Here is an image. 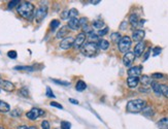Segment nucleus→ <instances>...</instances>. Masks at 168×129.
I'll return each instance as SVG.
<instances>
[{
  "label": "nucleus",
  "mask_w": 168,
  "mask_h": 129,
  "mask_svg": "<svg viewBox=\"0 0 168 129\" xmlns=\"http://www.w3.org/2000/svg\"><path fill=\"white\" fill-rule=\"evenodd\" d=\"M88 35V39L90 43H99V36H98V34H96L94 31H92L91 33L87 34Z\"/></svg>",
  "instance_id": "obj_23"
},
{
  "label": "nucleus",
  "mask_w": 168,
  "mask_h": 129,
  "mask_svg": "<svg viewBox=\"0 0 168 129\" xmlns=\"http://www.w3.org/2000/svg\"><path fill=\"white\" fill-rule=\"evenodd\" d=\"M41 129H51L50 122L47 120H43L42 122H41Z\"/></svg>",
  "instance_id": "obj_38"
},
{
  "label": "nucleus",
  "mask_w": 168,
  "mask_h": 129,
  "mask_svg": "<svg viewBox=\"0 0 168 129\" xmlns=\"http://www.w3.org/2000/svg\"><path fill=\"white\" fill-rule=\"evenodd\" d=\"M131 43H132V39L130 38L129 36H123L121 38L120 43H118V48H119V51L121 53H128L129 51L130 47H131Z\"/></svg>",
  "instance_id": "obj_4"
},
{
  "label": "nucleus",
  "mask_w": 168,
  "mask_h": 129,
  "mask_svg": "<svg viewBox=\"0 0 168 129\" xmlns=\"http://www.w3.org/2000/svg\"><path fill=\"white\" fill-rule=\"evenodd\" d=\"M50 27L52 31H55L58 27H60V21L59 20H53L50 24Z\"/></svg>",
  "instance_id": "obj_28"
},
{
  "label": "nucleus",
  "mask_w": 168,
  "mask_h": 129,
  "mask_svg": "<svg viewBox=\"0 0 168 129\" xmlns=\"http://www.w3.org/2000/svg\"><path fill=\"white\" fill-rule=\"evenodd\" d=\"M0 89L6 92H12L15 90V85L12 82L6 81V79H0Z\"/></svg>",
  "instance_id": "obj_10"
},
{
  "label": "nucleus",
  "mask_w": 168,
  "mask_h": 129,
  "mask_svg": "<svg viewBox=\"0 0 168 129\" xmlns=\"http://www.w3.org/2000/svg\"><path fill=\"white\" fill-rule=\"evenodd\" d=\"M29 129H37V128H35V127H33V126H30Z\"/></svg>",
  "instance_id": "obj_49"
},
{
  "label": "nucleus",
  "mask_w": 168,
  "mask_h": 129,
  "mask_svg": "<svg viewBox=\"0 0 168 129\" xmlns=\"http://www.w3.org/2000/svg\"><path fill=\"white\" fill-rule=\"evenodd\" d=\"M139 84V77H128L127 79V85L129 88H135Z\"/></svg>",
  "instance_id": "obj_16"
},
{
  "label": "nucleus",
  "mask_w": 168,
  "mask_h": 129,
  "mask_svg": "<svg viewBox=\"0 0 168 129\" xmlns=\"http://www.w3.org/2000/svg\"><path fill=\"white\" fill-rule=\"evenodd\" d=\"M19 95L23 96V97H28V96H29V91H28L27 88L24 87V88H22V89L19 90Z\"/></svg>",
  "instance_id": "obj_32"
},
{
  "label": "nucleus",
  "mask_w": 168,
  "mask_h": 129,
  "mask_svg": "<svg viewBox=\"0 0 168 129\" xmlns=\"http://www.w3.org/2000/svg\"><path fill=\"white\" fill-rule=\"evenodd\" d=\"M0 90H1V89H0Z\"/></svg>",
  "instance_id": "obj_53"
},
{
  "label": "nucleus",
  "mask_w": 168,
  "mask_h": 129,
  "mask_svg": "<svg viewBox=\"0 0 168 129\" xmlns=\"http://www.w3.org/2000/svg\"><path fill=\"white\" fill-rule=\"evenodd\" d=\"M67 27H68V29L73 30V31H75V30H77V29H80V28H81L80 19H77V18L69 19L68 23H67Z\"/></svg>",
  "instance_id": "obj_11"
},
{
  "label": "nucleus",
  "mask_w": 168,
  "mask_h": 129,
  "mask_svg": "<svg viewBox=\"0 0 168 129\" xmlns=\"http://www.w3.org/2000/svg\"><path fill=\"white\" fill-rule=\"evenodd\" d=\"M92 26H93L94 29H97L98 31L99 30H102L105 28V25H104V22L102 20H96V21H93L92 23Z\"/></svg>",
  "instance_id": "obj_17"
},
{
  "label": "nucleus",
  "mask_w": 168,
  "mask_h": 129,
  "mask_svg": "<svg viewBox=\"0 0 168 129\" xmlns=\"http://www.w3.org/2000/svg\"><path fill=\"white\" fill-rule=\"evenodd\" d=\"M10 112V107L7 102L3 101V100H0V113H9Z\"/></svg>",
  "instance_id": "obj_18"
},
{
  "label": "nucleus",
  "mask_w": 168,
  "mask_h": 129,
  "mask_svg": "<svg viewBox=\"0 0 168 129\" xmlns=\"http://www.w3.org/2000/svg\"><path fill=\"white\" fill-rule=\"evenodd\" d=\"M145 107H146V101L145 100L133 99L128 101L127 111L129 113H139V112H142Z\"/></svg>",
  "instance_id": "obj_2"
},
{
  "label": "nucleus",
  "mask_w": 168,
  "mask_h": 129,
  "mask_svg": "<svg viewBox=\"0 0 168 129\" xmlns=\"http://www.w3.org/2000/svg\"><path fill=\"white\" fill-rule=\"evenodd\" d=\"M129 22H130V24H131L132 27L137 28V27H139V26L142 25L144 21H141L140 22V19H139V17L137 16L136 14H132L129 18Z\"/></svg>",
  "instance_id": "obj_12"
},
{
  "label": "nucleus",
  "mask_w": 168,
  "mask_h": 129,
  "mask_svg": "<svg viewBox=\"0 0 168 129\" xmlns=\"http://www.w3.org/2000/svg\"><path fill=\"white\" fill-rule=\"evenodd\" d=\"M47 15H48V7L44 6V5H41L40 7H38V8L35 10V20L37 21V22H41V21L43 20V19L46 18Z\"/></svg>",
  "instance_id": "obj_6"
},
{
  "label": "nucleus",
  "mask_w": 168,
  "mask_h": 129,
  "mask_svg": "<svg viewBox=\"0 0 168 129\" xmlns=\"http://www.w3.org/2000/svg\"><path fill=\"white\" fill-rule=\"evenodd\" d=\"M67 33H68V27H67V26H63V27H61V29L57 32L56 37H57L58 39L63 38L65 35H67Z\"/></svg>",
  "instance_id": "obj_20"
},
{
  "label": "nucleus",
  "mask_w": 168,
  "mask_h": 129,
  "mask_svg": "<svg viewBox=\"0 0 168 129\" xmlns=\"http://www.w3.org/2000/svg\"><path fill=\"white\" fill-rule=\"evenodd\" d=\"M141 71H142V67L141 66H133V67H130L128 69V75L129 77H138L141 75Z\"/></svg>",
  "instance_id": "obj_15"
},
{
  "label": "nucleus",
  "mask_w": 168,
  "mask_h": 129,
  "mask_svg": "<svg viewBox=\"0 0 168 129\" xmlns=\"http://www.w3.org/2000/svg\"><path fill=\"white\" fill-rule=\"evenodd\" d=\"M69 102L72 104H75V105H77V104H80V102L77 101L76 99H74V98H69Z\"/></svg>",
  "instance_id": "obj_46"
},
{
  "label": "nucleus",
  "mask_w": 168,
  "mask_h": 129,
  "mask_svg": "<svg viewBox=\"0 0 168 129\" xmlns=\"http://www.w3.org/2000/svg\"><path fill=\"white\" fill-rule=\"evenodd\" d=\"M142 113L145 117H152V116L154 115V111H153V109L151 107H145L144 109H143Z\"/></svg>",
  "instance_id": "obj_27"
},
{
  "label": "nucleus",
  "mask_w": 168,
  "mask_h": 129,
  "mask_svg": "<svg viewBox=\"0 0 168 129\" xmlns=\"http://www.w3.org/2000/svg\"><path fill=\"white\" fill-rule=\"evenodd\" d=\"M17 11L22 18L26 19L28 21H31L35 16V6L31 2H22L18 5Z\"/></svg>",
  "instance_id": "obj_1"
},
{
  "label": "nucleus",
  "mask_w": 168,
  "mask_h": 129,
  "mask_svg": "<svg viewBox=\"0 0 168 129\" xmlns=\"http://www.w3.org/2000/svg\"><path fill=\"white\" fill-rule=\"evenodd\" d=\"M26 129H29V127H27V128H26Z\"/></svg>",
  "instance_id": "obj_52"
},
{
  "label": "nucleus",
  "mask_w": 168,
  "mask_h": 129,
  "mask_svg": "<svg viewBox=\"0 0 168 129\" xmlns=\"http://www.w3.org/2000/svg\"><path fill=\"white\" fill-rule=\"evenodd\" d=\"M77 16H78V11L76 10L75 8H71L69 9V17L71 18H77Z\"/></svg>",
  "instance_id": "obj_35"
},
{
  "label": "nucleus",
  "mask_w": 168,
  "mask_h": 129,
  "mask_svg": "<svg viewBox=\"0 0 168 129\" xmlns=\"http://www.w3.org/2000/svg\"><path fill=\"white\" fill-rule=\"evenodd\" d=\"M126 26H127V23H126V22H123L122 24H121L120 28H121L122 30H125V29H126Z\"/></svg>",
  "instance_id": "obj_47"
},
{
  "label": "nucleus",
  "mask_w": 168,
  "mask_h": 129,
  "mask_svg": "<svg viewBox=\"0 0 168 129\" xmlns=\"http://www.w3.org/2000/svg\"><path fill=\"white\" fill-rule=\"evenodd\" d=\"M90 2H91L92 4H98V3L100 2V0H97V1H90Z\"/></svg>",
  "instance_id": "obj_48"
},
{
  "label": "nucleus",
  "mask_w": 168,
  "mask_h": 129,
  "mask_svg": "<svg viewBox=\"0 0 168 129\" xmlns=\"http://www.w3.org/2000/svg\"><path fill=\"white\" fill-rule=\"evenodd\" d=\"M43 115H44V111H43V109H38V107H33V109H31L26 114V117H27L29 120L34 121L36 120L37 118H39L40 116H43Z\"/></svg>",
  "instance_id": "obj_5"
},
{
  "label": "nucleus",
  "mask_w": 168,
  "mask_h": 129,
  "mask_svg": "<svg viewBox=\"0 0 168 129\" xmlns=\"http://www.w3.org/2000/svg\"><path fill=\"white\" fill-rule=\"evenodd\" d=\"M16 70H25V71H33L34 68L32 66H16L15 67Z\"/></svg>",
  "instance_id": "obj_31"
},
{
  "label": "nucleus",
  "mask_w": 168,
  "mask_h": 129,
  "mask_svg": "<svg viewBox=\"0 0 168 129\" xmlns=\"http://www.w3.org/2000/svg\"><path fill=\"white\" fill-rule=\"evenodd\" d=\"M0 129H4V127H3V126H1V125H0Z\"/></svg>",
  "instance_id": "obj_50"
},
{
  "label": "nucleus",
  "mask_w": 168,
  "mask_h": 129,
  "mask_svg": "<svg viewBox=\"0 0 168 129\" xmlns=\"http://www.w3.org/2000/svg\"><path fill=\"white\" fill-rule=\"evenodd\" d=\"M21 115H22V111H21V109H14V111L10 112V116H12V117H14V118L20 117Z\"/></svg>",
  "instance_id": "obj_34"
},
{
  "label": "nucleus",
  "mask_w": 168,
  "mask_h": 129,
  "mask_svg": "<svg viewBox=\"0 0 168 129\" xmlns=\"http://www.w3.org/2000/svg\"><path fill=\"white\" fill-rule=\"evenodd\" d=\"M144 49H145V43H144V41L137 43L136 45L134 47V51H133L135 57H140L141 55L143 54V52H144Z\"/></svg>",
  "instance_id": "obj_13"
},
{
  "label": "nucleus",
  "mask_w": 168,
  "mask_h": 129,
  "mask_svg": "<svg viewBox=\"0 0 168 129\" xmlns=\"http://www.w3.org/2000/svg\"><path fill=\"white\" fill-rule=\"evenodd\" d=\"M46 95L48 96V97H50V98H56V96H55V94H54V93H53L52 89H51L50 87H47Z\"/></svg>",
  "instance_id": "obj_37"
},
{
  "label": "nucleus",
  "mask_w": 168,
  "mask_h": 129,
  "mask_svg": "<svg viewBox=\"0 0 168 129\" xmlns=\"http://www.w3.org/2000/svg\"><path fill=\"white\" fill-rule=\"evenodd\" d=\"M98 47H99L100 50L106 51L109 48V43L106 39H100L99 43H98Z\"/></svg>",
  "instance_id": "obj_22"
},
{
  "label": "nucleus",
  "mask_w": 168,
  "mask_h": 129,
  "mask_svg": "<svg viewBox=\"0 0 168 129\" xmlns=\"http://www.w3.org/2000/svg\"><path fill=\"white\" fill-rule=\"evenodd\" d=\"M51 81L54 82L55 84L60 85V86H69V85H70L69 82H66V81H60V79H51Z\"/></svg>",
  "instance_id": "obj_30"
},
{
  "label": "nucleus",
  "mask_w": 168,
  "mask_h": 129,
  "mask_svg": "<svg viewBox=\"0 0 168 129\" xmlns=\"http://www.w3.org/2000/svg\"><path fill=\"white\" fill-rule=\"evenodd\" d=\"M55 129H61V128H55Z\"/></svg>",
  "instance_id": "obj_51"
},
{
  "label": "nucleus",
  "mask_w": 168,
  "mask_h": 129,
  "mask_svg": "<svg viewBox=\"0 0 168 129\" xmlns=\"http://www.w3.org/2000/svg\"><path fill=\"white\" fill-rule=\"evenodd\" d=\"M139 82H140L143 86H149V85L152 84V82H153L152 81V77L142 75V77H140V79H139Z\"/></svg>",
  "instance_id": "obj_21"
},
{
  "label": "nucleus",
  "mask_w": 168,
  "mask_h": 129,
  "mask_svg": "<svg viewBox=\"0 0 168 129\" xmlns=\"http://www.w3.org/2000/svg\"><path fill=\"white\" fill-rule=\"evenodd\" d=\"M151 86H152V89L153 91H154L155 93H156V95H161V89H160V84H158L157 82H152V84H151Z\"/></svg>",
  "instance_id": "obj_25"
},
{
  "label": "nucleus",
  "mask_w": 168,
  "mask_h": 129,
  "mask_svg": "<svg viewBox=\"0 0 168 129\" xmlns=\"http://www.w3.org/2000/svg\"><path fill=\"white\" fill-rule=\"evenodd\" d=\"M164 75L163 73H155L152 75V79H162Z\"/></svg>",
  "instance_id": "obj_43"
},
{
  "label": "nucleus",
  "mask_w": 168,
  "mask_h": 129,
  "mask_svg": "<svg viewBox=\"0 0 168 129\" xmlns=\"http://www.w3.org/2000/svg\"><path fill=\"white\" fill-rule=\"evenodd\" d=\"M75 89H76V91H78V92H83V91H85L87 89L86 83H85L84 81H78L76 83V85H75Z\"/></svg>",
  "instance_id": "obj_24"
},
{
  "label": "nucleus",
  "mask_w": 168,
  "mask_h": 129,
  "mask_svg": "<svg viewBox=\"0 0 168 129\" xmlns=\"http://www.w3.org/2000/svg\"><path fill=\"white\" fill-rule=\"evenodd\" d=\"M110 38L114 43H119L121 40V38H122V36H121V34L119 33V32H114V33L110 35Z\"/></svg>",
  "instance_id": "obj_26"
},
{
  "label": "nucleus",
  "mask_w": 168,
  "mask_h": 129,
  "mask_svg": "<svg viewBox=\"0 0 168 129\" xmlns=\"http://www.w3.org/2000/svg\"><path fill=\"white\" fill-rule=\"evenodd\" d=\"M86 34L84 33V32H80V33L77 34V36L75 37L74 39V47L75 49H82V47L84 45L85 43V40H86Z\"/></svg>",
  "instance_id": "obj_9"
},
{
  "label": "nucleus",
  "mask_w": 168,
  "mask_h": 129,
  "mask_svg": "<svg viewBox=\"0 0 168 129\" xmlns=\"http://www.w3.org/2000/svg\"><path fill=\"white\" fill-rule=\"evenodd\" d=\"M61 18L62 20H68V19H70V17H69V10H64L61 14Z\"/></svg>",
  "instance_id": "obj_40"
},
{
  "label": "nucleus",
  "mask_w": 168,
  "mask_h": 129,
  "mask_svg": "<svg viewBox=\"0 0 168 129\" xmlns=\"http://www.w3.org/2000/svg\"><path fill=\"white\" fill-rule=\"evenodd\" d=\"M157 126L159 129H168V118H162L157 122Z\"/></svg>",
  "instance_id": "obj_19"
},
{
  "label": "nucleus",
  "mask_w": 168,
  "mask_h": 129,
  "mask_svg": "<svg viewBox=\"0 0 168 129\" xmlns=\"http://www.w3.org/2000/svg\"><path fill=\"white\" fill-rule=\"evenodd\" d=\"M151 49H149V51L148 52H145V54H144V56H143V61H146V60L149 59V57H150V54H151Z\"/></svg>",
  "instance_id": "obj_45"
},
{
  "label": "nucleus",
  "mask_w": 168,
  "mask_h": 129,
  "mask_svg": "<svg viewBox=\"0 0 168 129\" xmlns=\"http://www.w3.org/2000/svg\"><path fill=\"white\" fill-rule=\"evenodd\" d=\"M107 32H108V28L107 27H105L104 29H102V30H99V31H98V36H104L105 34L107 33Z\"/></svg>",
  "instance_id": "obj_42"
},
{
  "label": "nucleus",
  "mask_w": 168,
  "mask_h": 129,
  "mask_svg": "<svg viewBox=\"0 0 168 129\" xmlns=\"http://www.w3.org/2000/svg\"><path fill=\"white\" fill-rule=\"evenodd\" d=\"M61 129H71V123L67 122V121H62Z\"/></svg>",
  "instance_id": "obj_36"
},
{
  "label": "nucleus",
  "mask_w": 168,
  "mask_h": 129,
  "mask_svg": "<svg viewBox=\"0 0 168 129\" xmlns=\"http://www.w3.org/2000/svg\"><path fill=\"white\" fill-rule=\"evenodd\" d=\"M162 52V49L160 48V47H155L154 49H153V56H158V55H160Z\"/></svg>",
  "instance_id": "obj_39"
},
{
  "label": "nucleus",
  "mask_w": 168,
  "mask_h": 129,
  "mask_svg": "<svg viewBox=\"0 0 168 129\" xmlns=\"http://www.w3.org/2000/svg\"><path fill=\"white\" fill-rule=\"evenodd\" d=\"M50 104H51V107H57V109H63V107H62V105H61V104H60V103H58V102L52 101Z\"/></svg>",
  "instance_id": "obj_44"
},
{
  "label": "nucleus",
  "mask_w": 168,
  "mask_h": 129,
  "mask_svg": "<svg viewBox=\"0 0 168 129\" xmlns=\"http://www.w3.org/2000/svg\"><path fill=\"white\" fill-rule=\"evenodd\" d=\"M144 35H145V32L141 29H137L132 33V39L136 43H140L142 41V39L144 38Z\"/></svg>",
  "instance_id": "obj_14"
},
{
  "label": "nucleus",
  "mask_w": 168,
  "mask_h": 129,
  "mask_svg": "<svg viewBox=\"0 0 168 129\" xmlns=\"http://www.w3.org/2000/svg\"><path fill=\"white\" fill-rule=\"evenodd\" d=\"M98 51H99V47H98V43H85L84 45L81 49V52L84 56L86 57H94L97 55Z\"/></svg>",
  "instance_id": "obj_3"
},
{
  "label": "nucleus",
  "mask_w": 168,
  "mask_h": 129,
  "mask_svg": "<svg viewBox=\"0 0 168 129\" xmlns=\"http://www.w3.org/2000/svg\"><path fill=\"white\" fill-rule=\"evenodd\" d=\"M160 89H161V95L165 96L168 98V86L167 85H161L160 84Z\"/></svg>",
  "instance_id": "obj_29"
},
{
  "label": "nucleus",
  "mask_w": 168,
  "mask_h": 129,
  "mask_svg": "<svg viewBox=\"0 0 168 129\" xmlns=\"http://www.w3.org/2000/svg\"><path fill=\"white\" fill-rule=\"evenodd\" d=\"M7 56H8V58H10V59H16L18 54H17L16 51H9V52L7 53Z\"/></svg>",
  "instance_id": "obj_41"
},
{
  "label": "nucleus",
  "mask_w": 168,
  "mask_h": 129,
  "mask_svg": "<svg viewBox=\"0 0 168 129\" xmlns=\"http://www.w3.org/2000/svg\"><path fill=\"white\" fill-rule=\"evenodd\" d=\"M74 39L72 36H69V37H65L63 38V40L60 43L59 47L62 49V50H69L70 48H72L74 45Z\"/></svg>",
  "instance_id": "obj_7"
},
{
  "label": "nucleus",
  "mask_w": 168,
  "mask_h": 129,
  "mask_svg": "<svg viewBox=\"0 0 168 129\" xmlns=\"http://www.w3.org/2000/svg\"><path fill=\"white\" fill-rule=\"evenodd\" d=\"M20 0H12V1H10V2L8 3V5H7V7H8V9H12L14 8L15 6H17V5L20 4Z\"/></svg>",
  "instance_id": "obj_33"
},
{
  "label": "nucleus",
  "mask_w": 168,
  "mask_h": 129,
  "mask_svg": "<svg viewBox=\"0 0 168 129\" xmlns=\"http://www.w3.org/2000/svg\"><path fill=\"white\" fill-rule=\"evenodd\" d=\"M135 55H134L133 52H128L126 53L125 55H124V57H123V64L126 66V67H130V66L132 65V63L134 62V60H135Z\"/></svg>",
  "instance_id": "obj_8"
}]
</instances>
